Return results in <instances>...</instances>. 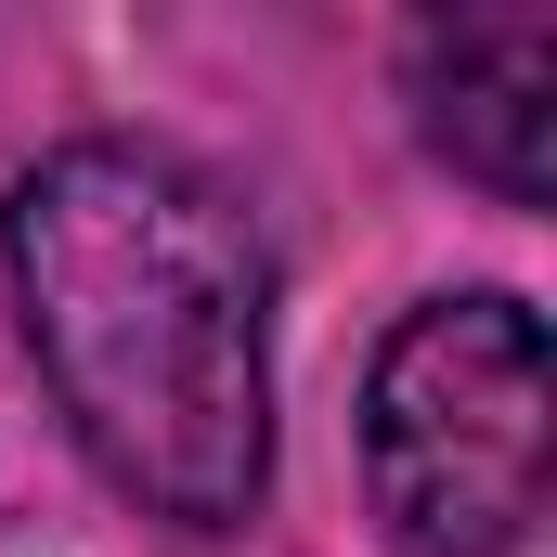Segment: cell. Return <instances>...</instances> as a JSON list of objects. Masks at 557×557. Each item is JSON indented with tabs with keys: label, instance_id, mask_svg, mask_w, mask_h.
Returning <instances> with one entry per match:
<instances>
[{
	"label": "cell",
	"instance_id": "obj_3",
	"mask_svg": "<svg viewBox=\"0 0 557 557\" xmlns=\"http://www.w3.org/2000/svg\"><path fill=\"white\" fill-rule=\"evenodd\" d=\"M416 131L506 208L557 182V13H441L416 26Z\"/></svg>",
	"mask_w": 557,
	"mask_h": 557
},
{
	"label": "cell",
	"instance_id": "obj_1",
	"mask_svg": "<svg viewBox=\"0 0 557 557\" xmlns=\"http://www.w3.org/2000/svg\"><path fill=\"white\" fill-rule=\"evenodd\" d=\"M0 260L78 454L156 519L234 532L273 480V260L247 208L156 143H65L13 182Z\"/></svg>",
	"mask_w": 557,
	"mask_h": 557
},
{
	"label": "cell",
	"instance_id": "obj_2",
	"mask_svg": "<svg viewBox=\"0 0 557 557\" xmlns=\"http://www.w3.org/2000/svg\"><path fill=\"white\" fill-rule=\"evenodd\" d=\"M557 467V363L545 311L428 298L389 324L363 376V480L403 557H519Z\"/></svg>",
	"mask_w": 557,
	"mask_h": 557
}]
</instances>
